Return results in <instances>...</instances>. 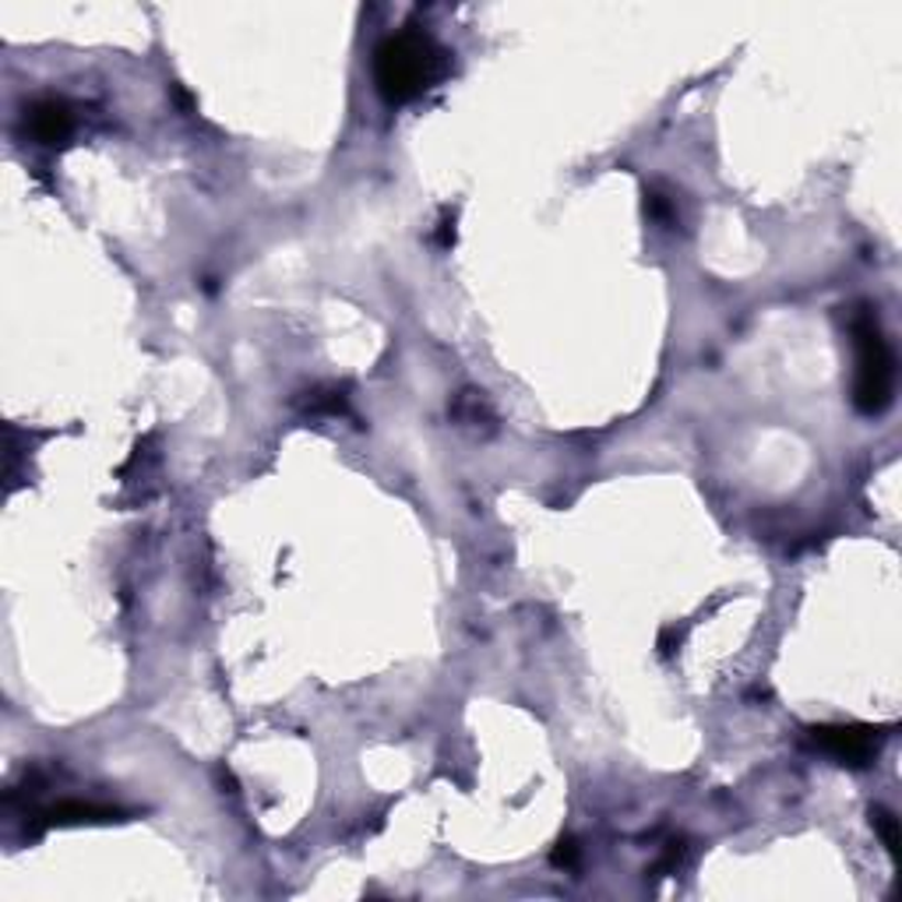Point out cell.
I'll return each instance as SVG.
<instances>
[{
	"label": "cell",
	"instance_id": "obj_2",
	"mask_svg": "<svg viewBox=\"0 0 902 902\" xmlns=\"http://www.w3.org/2000/svg\"><path fill=\"white\" fill-rule=\"evenodd\" d=\"M849 336L857 349V377H854V403L860 413L878 416L892 406L895 395V357L884 339L878 317L871 307H860L849 317Z\"/></svg>",
	"mask_w": 902,
	"mask_h": 902
},
{
	"label": "cell",
	"instance_id": "obj_3",
	"mask_svg": "<svg viewBox=\"0 0 902 902\" xmlns=\"http://www.w3.org/2000/svg\"><path fill=\"white\" fill-rule=\"evenodd\" d=\"M811 737L835 762H843L849 768H864V765H871L878 758L884 730L860 726V723H832V726H814Z\"/></svg>",
	"mask_w": 902,
	"mask_h": 902
},
{
	"label": "cell",
	"instance_id": "obj_5",
	"mask_svg": "<svg viewBox=\"0 0 902 902\" xmlns=\"http://www.w3.org/2000/svg\"><path fill=\"white\" fill-rule=\"evenodd\" d=\"M116 818L113 808L103 804H81V800H64L54 811H49V822L54 825H86V822H110Z\"/></svg>",
	"mask_w": 902,
	"mask_h": 902
},
{
	"label": "cell",
	"instance_id": "obj_8",
	"mask_svg": "<svg viewBox=\"0 0 902 902\" xmlns=\"http://www.w3.org/2000/svg\"><path fill=\"white\" fill-rule=\"evenodd\" d=\"M645 208H649V215H653V219H663V223H674V205L666 202L663 194H649V202H645Z\"/></svg>",
	"mask_w": 902,
	"mask_h": 902
},
{
	"label": "cell",
	"instance_id": "obj_7",
	"mask_svg": "<svg viewBox=\"0 0 902 902\" xmlns=\"http://www.w3.org/2000/svg\"><path fill=\"white\" fill-rule=\"evenodd\" d=\"M554 867H561V871H575L578 867V843L575 839H561L554 846Z\"/></svg>",
	"mask_w": 902,
	"mask_h": 902
},
{
	"label": "cell",
	"instance_id": "obj_6",
	"mask_svg": "<svg viewBox=\"0 0 902 902\" xmlns=\"http://www.w3.org/2000/svg\"><path fill=\"white\" fill-rule=\"evenodd\" d=\"M871 825L878 828L884 849H889V854L895 857V854H899V822H895V814H892V811H884V808H875V811H871Z\"/></svg>",
	"mask_w": 902,
	"mask_h": 902
},
{
	"label": "cell",
	"instance_id": "obj_4",
	"mask_svg": "<svg viewBox=\"0 0 902 902\" xmlns=\"http://www.w3.org/2000/svg\"><path fill=\"white\" fill-rule=\"evenodd\" d=\"M25 127L40 145H64L75 131V116L60 99H40L25 110Z\"/></svg>",
	"mask_w": 902,
	"mask_h": 902
},
{
	"label": "cell",
	"instance_id": "obj_1",
	"mask_svg": "<svg viewBox=\"0 0 902 902\" xmlns=\"http://www.w3.org/2000/svg\"><path fill=\"white\" fill-rule=\"evenodd\" d=\"M448 54L427 32H395L374 49V86L388 103H413L438 86Z\"/></svg>",
	"mask_w": 902,
	"mask_h": 902
}]
</instances>
